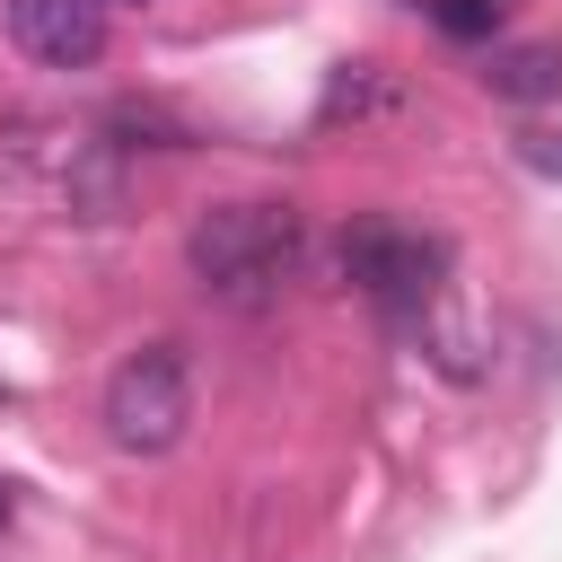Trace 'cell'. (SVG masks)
<instances>
[{
	"instance_id": "obj_2",
	"label": "cell",
	"mask_w": 562,
	"mask_h": 562,
	"mask_svg": "<svg viewBox=\"0 0 562 562\" xmlns=\"http://www.w3.org/2000/svg\"><path fill=\"white\" fill-rule=\"evenodd\" d=\"M184 422H193V369H184V351L176 342L123 351L114 378H105V439L123 457H167L184 439Z\"/></svg>"
},
{
	"instance_id": "obj_3",
	"label": "cell",
	"mask_w": 562,
	"mask_h": 562,
	"mask_svg": "<svg viewBox=\"0 0 562 562\" xmlns=\"http://www.w3.org/2000/svg\"><path fill=\"white\" fill-rule=\"evenodd\" d=\"M342 272H351L360 299H378L395 325H413V316H430V299H439L448 246L422 237V228H386V220H369V228L342 237Z\"/></svg>"
},
{
	"instance_id": "obj_7",
	"label": "cell",
	"mask_w": 562,
	"mask_h": 562,
	"mask_svg": "<svg viewBox=\"0 0 562 562\" xmlns=\"http://www.w3.org/2000/svg\"><path fill=\"white\" fill-rule=\"evenodd\" d=\"M518 158L536 176H562V132H518Z\"/></svg>"
},
{
	"instance_id": "obj_6",
	"label": "cell",
	"mask_w": 562,
	"mask_h": 562,
	"mask_svg": "<svg viewBox=\"0 0 562 562\" xmlns=\"http://www.w3.org/2000/svg\"><path fill=\"white\" fill-rule=\"evenodd\" d=\"M430 18H439L448 35H465V44H474V35H492V26L509 18V0H430Z\"/></svg>"
},
{
	"instance_id": "obj_5",
	"label": "cell",
	"mask_w": 562,
	"mask_h": 562,
	"mask_svg": "<svg viewBox=\"0 0 562 562\" xmlns=\"http://www.w3.org/2000/svg\"><path fill=\"white\" fill-rule=\"evenodd\" d=\"M483 88L509 97V105H536V97H562V53L553 44H509L483 61Z\"/></svg>"
},
{
	"instance_id": "obj_8",
	"label": "cell",
	"mask_w": 562,
	"mask_h": 562,
	"mask_svg": "<svg viewBox=\"0 0 562 562\" xmlns=\"http://www.w3.org/2000/svg\"><path fill=\"white\" fill-rule=\"evenodd\" d=\"M0 527H9V483H0Z\"/></svg>"
},
{
	"instance_id": "obj_4",
	"label": "cell",
	"mask_w": 562,
	"mask_h": 562,
	"mask_svg": "<svg viewBox=\"0 0 562 562\" xmlns=\"http://www.w3.org/2000/svg\"><path fill=\"white\" fill-rule=\"evenodd\" d=\"M9 35L44 70H88L105 53V9L97 0H9Z\"/></svg>"
},
{
	"instance_id": "obj_1",
	"label": "cell",
	"mask_w": 562,
	"mask_h": 562,
	"mask_svg": "<svg viewBox=\"0 0 562 562\" xmlns=\"http://www.w3.org/2000/svg\"><path fill=\"white\" fill-rule=\"evenodd\" d=\"M299 246H307V228H299V211H281V202H220V211H202V220L184 228L193 281H202L211 299H228V307H272L281 281L299 272Z\"/></svg>"
}]
</instances>
